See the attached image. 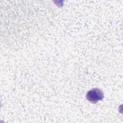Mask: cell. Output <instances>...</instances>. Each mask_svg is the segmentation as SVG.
<instances>
[{
  "label": "cell",
  "mask_w": 123,
  "mask_h": 123,
  "mask_svg": "<svg viewBox=\"0 0 123 123\" xmlns=\"http://www.w3.org/2000/svg\"><path fill=\"white\" fill-rule=\"evenodd\" d=\"M87 99L92 103H95L102 100L103 98L102 91L98 88H93L90 90L86 94Z\"/></svg>",
  "instance_id": "cell-1"
}]
</instances>
